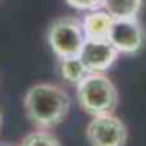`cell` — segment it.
<instances>
[{
  "label": "cell",
  "instance_id": "cell-1",
  "mask_svg": "<svg viewBox=\"0 0 146 146\" xmlns=\"http://www.w3.org/2000/svg\"><path fill=\"white\" fill-rule=\"evenodd\" d=\"M24 110L38 129L48 131L65 120L70 110V98L64 88L53 83H38L26 91Z\"/></svg>",
  "mask_w": 146,
  "mask_h": 146
},
{
  "label": "cell",
  "instance_id": "cell-2",
  "mask_svg": "<svg viewBox=\"0 0 146 146\" xmlns=\"http://www.w3.org/2000/svg\"><path fill=\"white\" fill-rule=\"evenodd\" d=\"M79 107L91 117L113 113L119 103V91L105 72H91L76 84Z\"/></svg>",
  "mask_w": 146,
  "mask_h": 146
},
{
  "label": "cell",
  "instance_id": "cell-3",
  "mask_svg": "<svg viewBox=\"0 0 146 146\" xmlns=\"http://www.w3.org/2000/svg\"><path fill=\"white\" fill-rule=\"evenodd\" d=\"M46 41L57 58L78 57L86 41L81 19L76 17L55 19L46 31Z\"/></svg>",
  "mask_w": 146,
  "mask_h": 146
},
{
  "label": "cell",
  "instance_id": "cell-4",
  "mask_svg": "<svg viewBox=\"0 0 146 146\" xmlns=\"http://www.w3.org/2000/svg\"><path fill=\"white\" fill-rule=\"evenodd\" d=\"M86 137L90 146H125L127 127L113 113L96 115L86 127Z\"/></svg>",
  "mask_w": 146,
  "mask_h": 146
},
{
  "label": "cell",
  "instance_id": "cell-5",
  "mask_svg": "<svg viewBox=\"0 0 146 146\" xmlns=\"http://www.w3.org/2000/svg\"><path fill=\"white\" fill-rule=\"evenodd\" d=\"M146 35L144 28L137 17L132 19H115L108 35V41L115 46L119 53L134 55L144 45Z\"/></svg>",
  "mask_w": 146,
  "mask_h": 146
},
{
  "label": "cell",
  "instance_id": "cell-6",
  "mask_svg": "<svg viewBox=\"0 0 146 146\" xmlns=\"http://www.w3.org/2000/svg\"><path fill=\"white\" fill-rule=\"evenodd\" d=\"M119 55L120 53L115 50V46L108 40H103V41L86 40L79 53L81 60L90 69V72H105L115 64Z\"/></svg>",
  "mask_w": 146,
  "mask_h": 146
},
{
  "label": "cell",
  "instance_id": "cell-7",
  "mask_svg": "<svg viewBox=\"0 0 146 146\" xmlns=\"http://www.w3.org/2000/svg\"><path fill=\"white\" fill-rule=\"evenodd\" d=\"M113 21L115 19L102 7L95 9V11H90V12H84L83 19H81L84 38L86 40H93V41L108 40V35H110Z\"/></svg>",
  "mask_w": 146,
  "mask_h": 146
},
{
  "label": "cell",
  "instance_id": "cell-8",
  "mask_svg": "<svg viewBox=\"0 0 146 146\" xmlns=\"http://www.w3.org/2000/svg\"><path fill=\"white\" fill-rule=\"evenodd\" d=\"M58 74L62 76L64 81L78 84L81 83L88 74H91L90 69L84 65L81 57H67V58H58Z\"/></svg>",
  "mask_w": 146,
  "mask_h": 146
},
{
  "label": "cell",
  "instance_id": "cell-9",
  "mask_svg": "<svg viewBox=\"0 0 146 146\" xmlns=\"http://www.w3.org/2000/svg\"><path fill=\"white\" fill-rule=\"evenodd\" d=\"M143 7V0H103L102 9H105L113 19H132L137 17Z\"/></svg>",
  "mask_w": 146,
  "mask_h": 146
},
{
  "label": "cell",
  "instance_id": "cell-10",
  "mask_svg": "<svg viewBox=\"0 0 146 146\" xmlns=\"http://www.w3.org/2000/svg\"><path fill=\"white\" fill-rule=\"evenodd\" d=\"M19 146H60V141L52 132H48L45 129H38V131L24 136L21 139Z\"/></svg>",
  "mask_w": 146,
  "mask_h": 146
},
{
  "label": "cell",
  "instance_id": "cell-11",
  "mask_svg": "<svg viewBox=\"0 0 146 146\" xmlns=\"http://www.w3.org/2000/svg\"><path fill=\"white\" fill-rule=\"evenodd\" d=\"M65 4L76 11H81V12H90V11H95V9H100L103 0H65Z\"/></svg>",
  "mask_w": 146,
  "mask_h": 146
},
{
  "label": "cell",
  "instance_id": "cell-12",
  "mask_svg": "<svg viewBox=\"0 0 146 146\" xmlns=\"http://www.w3.org/2000/svg\"><path fill=\"white\" fill-rule=\"evenodd\" d=\"M0 125H2V113H0Z\"/></svg>",
  "mask_w": 146,
  "mask_h": 146
}]
</instances>
